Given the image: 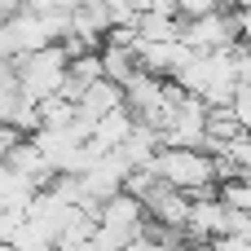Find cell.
Segmentation results:
<instances>
[{"label":"cell","mask_w":251,"mask_h":251,"mask_svg":"<svg viewBox=\"0 0 251 251\" xmlns=\"http://www.w3.org/2000/svg\"><path fill=\"white\" fill-rule=\"evenodd\" d=\"M40 185H31L26 176H18L13 168L0 163V212H26V203L35 199Z\"/></svg>","instance_id":"obj_9"},{"label":"cell","mask_w":251,"mask_h":251,"mask_svg":"<svg viewBox=\"0 0 251 251\" xmlns=\"http://www.w3.org/2000/svg\"><path fill=\"white\" fill-rule=\"evenodd\" d=\"M229 115L238 119V128H243V132H251V88H238V93H234Z\"/></svg>","instance_id":"obj_11"},{"label":"cell","mask_w":251,"mask_h":251,"mask_svg":"<svg viewBox=\"0 0 251 251\" xmlns=\"http://www.w3.org/2000/svg\"><path fill=\"white\" fill-rule=\"evenodd\" d=\"M97 238L106 243L110 251H124L128 243H137L141 234H146V207H141V199H132V194H115V199H106L97 212Z\"/></svg>","instance_id":"obj_3"},{"label":"cell","mask_w":251,"mask_h":251,"mask_svg":"<svg viewBox=\"0 0 251 251\" xmlns=\"http://www.w3.org/2000/svg\"><path fill=\"white\" fill-rule=\"evenodd\" d=\"M150 172H154V181H163L168 190L190 194V199H194V194H207V190L221 185V176H216V159H212L207 150H176V146H163V150L154 154Z\"/></svg>","instance_id":"obj_1"},{"label":"cell","mask_w":251,"mask_h":251,"mask_svg":"<svg viewBox=\"0 0 251 251\" xmlns=\"http://www.w3.org/2000/svg\"><path fill=\"white\" fill-rule=\"evenodd\" d=\"M132 13H137V18H146V13L176 18V0H132Z\"/></svg>","instance_id":"obj_12"},{"label":"cell","mask_w":251,"mask_h":251,"mask_svg":"<svg viewBox=\"0 0 251 251\" xmlns=\"http://www.w3.org/2000/svg\"><path fill=\"white\" fill-rule=\"evenodd\" d=\"M190 57H194V49L181 44V40H141L137 44V66L150 71V75H159V79H176V71Z\"/></svg>","instance_id":"obj_6"},{"label":"cell","mask_w":251,"mask_h":251,"mask_svg":"<svg viewBox=\"0 0 251 251\" xmlns=\"http://www.w3.org/2000/svg\"><path fill=\"white\" fill-rule=\"evenodd\" d=\"M0 62H18V53H13V40H9V26H4V18H0Z\"/></svg>","instance_id":"obj_17"},{"label":"cell","mask_w":251,"mask_h":251,"mask_svg":"<svg viewBox=\"0 0 251 251\" xmlns=\"http://www.w3.org/2000/svg\"><path fill=\"white\" fill-rule=\"evenodd\" d=\"M216 194H221V203H225L229 212L251 216V181H247V176H238V181H221Z\"/></svg>","instance_id":"obj_10"},{"label":"cell","mask_w":251,"mask_h":251,"mask_svg":"<svg viewBox=\"0 0 251 251\" xmlns=\"http://www.w3.org/2000/svg\"><path fill=\"white\" fill-rule=\"evenodd\" d=\"M229 221H234V212H229V207L221 203V194H216V190H207V194H194V199H190L185 234H190V243L207 247L212 238L229 234Z\"/></svg>","instance_id":"obj_5"},{"label":"cell","mask_w":251,"mask_h":251,"mask_svg":"<svg viewBox=\"0 0 251 251\" xmlns=\"http://www.w3.org/2000/svg\"><path fill=\"white\" fill-rule=\"evenodd\" d=\"M181 44H190L194 53L234 49V44H238L234 13H229V9H212V13H203V18H181Z\"/></svg>","instance_id":"obj_4"},{"label":"cell","mask_w":251,"mask_h":251,"mask_svg":"<svg viewBox=\"0 0 251 251\" xmlns=\"http://www.w3.org/2000/svg\"><path fill=\"white\" fill-rule=\"evenodd\" d=\"M18 225H22V212H0V243H4V247L13 243Z\"/></svg>","instance_id":"obj_15"},{"label":"cell","mask_w":251,"mask_h":251,"mask_svg":"<svg viewBox=\"0 0 251 251\" xmlns=\"http://www.w3.org/2000/svg\"><path fill=\"white\" fill-rule=\"evenodd\" d=\"M119 106H124V88L110 84V79H93V84L79 93V101H75L79 119H88V124H97L101 115H110V110H119Z\"/></svg>","instance_id":"obj_8"},{"label":"cell","mask_w":251,"mask_h":251,"mask_svg":"<svg viewBox=\"0 0 251 251\" xmlns=\"http://www.w3.org/2000/svg\"><path fill=\"white\" fill-rule=\"evenodd\" d=\"M4 168H13L18 176H26V181H31V185H40V190L53 181V168L44 163V154L35 150V141H31V137H18V141L9 146V154H4Z\"/></svg>","instance_id":"obj_7"},{"label":"cell","mask_w":251,"mask_h":251,"mask_svg":"<svg viewBox=\"0 0 251 251\" xmlns=\"http://www.w3.org/2000/svg\"><path fill=\"white\" fill-rule=\"evenodd\" d=\"M0 251H13V247H4V243H0Z\"/></svg>","instance_id":"obj_19"},{"label":"cell","mask_w":251,"mask_h":251,"mask_svg":"<svg viewBox=\"0 0 251 251\" xmlns=\"http://www.w3.org/2000/svg\"><path fill=\"white\" fill-rule=\"evenodd\" d=\"M234 31H238V44L251 49V9H234Z\"/></svg>","instance_id":"obj_16"},{"label":"cell","mask_w":251,"mask_h":251,"mask_svg":"<svg viewBox=\"0 0 251 251\" xmlns=\"http://www.w3.org/2000/svg\"><path fill=\"white\" fill-rule=\"evenodd\" d=\"M49 4H53V9H62V13H71V9H79L84 0H49Z\"/></svg>","instance_id":"obj_18"},{"label":"cell","mask_w":251,"mask_h":251,"mask_svg":"<svg viewBox=\"0 0 251 251\" xmlns=\"http://www.w3.org/2000/svg\"><path fill=\"white\" fill-rule=\"evenodd\" d=\"M66 66H71V57H66L62 44H49V49H40V53L18 57V62H13V75H18L22 97H31V101L62 97V88H66Z\"/></svg>","instance_id":"obj_2"},{"label":"cell","mask_w":251,"mask_h":251,"mask_svg":"<svg viewBox=\"0 0 251 251\" xmlns=\"http://www.w3.org/2000/svg\"><path fill=\"white\" fill-rule=\"evenodd\" d=\"M203 251H251V238H243V234H221V238H212Z\"/></svg>","instance_id":"obj_14"},{"label":"cell","mask_w":251,"mask_h":251,"mask_svg":"<svg viewBox=\"0 0 251 251\" xmlns=\"http://www.w3.org/2000/svg\"><path fill=\"white\" fill-rule=\"evenodd\" d=\"M212 9H221V0H176V18H203Z\"/></svg>","instance_id":"obj_13"}]
</instances>
